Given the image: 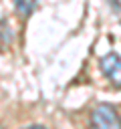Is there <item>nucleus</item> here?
<instances>
[{
	"instance_id": "nucleus-1",
	"label": "nucleus",
	"mask_w": 121,
	"mask_h": 129,
	"mask_svg": "<svg viewBox=\"0 0 121 129\" xmlns=\"http://www.w3.org/2000/svg\"><path fill=\"white\" fill-rule=\"evenodd\" d=\"M91 121L95 129H119V115L117 109L109 103H101L93 109Z\"/></svg>"
},
{
	"instance_id": "nucleus-2",
	"label": "nucleus",
	"mask_w": 121,
	"mask_h": 129,
	"mask_svg": "<svg viewBox=\"0 0 121 129\" xmlns=\"http://www.w3.org/2000/svg\"><path fill=\"white\" fill-rule=\"evenodd\" d=\"M99 67H101V71L105 73V77L119 87V81H121V60H119V54H117V52L105 54V56L99 60Z\"/></svg>"
},
{
	"instance_id": "nucleus-3",
	"label": "nucleus",
	"mask_w": 121,
	"mask_h": 129,
	"mask_svg": "<svg viewBox=\"0 0 121 129\" xmlns=\"http://www.w3.org/2000/svg\"><path fill=\"white\" fill-rule=\"evenodd\" d=\"M14 6H16V10H18L22 16H28V14L34 10L36 0H14Z\"/></svg>"
},
{
	"instance_id": "nucleus-4",
	"label": "nucleus",
	"mask_w": 121,
	"mask_h": 129,
	"mask_svg": "<svg viewBox=\"0 0 121 129\" xmlns=\"http://www.w3.org/2000/svg\"><path fill=\"white\" fill-rule=\"evenodd\" d=\"M24 129H46V127H42V125H28V127H24Z\"/></svg>"
},
{
	"instance_id": "nucleus-5",
	"label": "nucleus",
	"mask_w": 121,
	"mask_h": 129,
	"mask_svg": "<svg viewBox=\"0 0 121 129\" xmlns=\"http://www.w3.org/2000/svg\"><path fill=\"white\" fill-rule=\"evenodd\" d=\"M0 129H2V125H0Z\"/></svg>"
}]
</instances>
